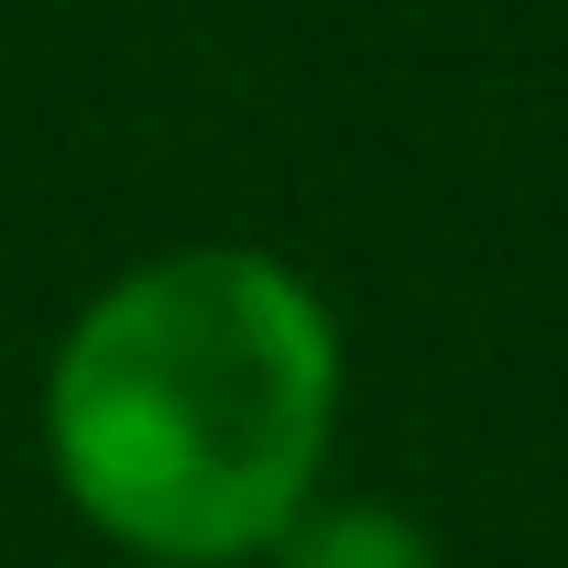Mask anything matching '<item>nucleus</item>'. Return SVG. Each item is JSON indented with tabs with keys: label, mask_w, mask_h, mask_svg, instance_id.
<instances>
[{
	"label": "nucleus",
	"mask_w": 568,
	"mask_h": 568,
	"mask_svg": "<svg viewBox=\"0 0 568 568\" xmlns=\"http://www.w3.org/2000/svg\"><path fill=\"white\" fill-rule=\"evenodd\" d=\"M252 568H448V558H437V536L394 493H339L328 481Z\"/></svg>",
	"instance_id": "nucleus-2"
},
{
	"label": "nucleus",
	"mask_w": 568,
	"mask_h": 568,
	"mask_svg": "<svg viewBox=\"0 0 568 568\" xmlns=\"http://www.w3.org/2000/svg\"><path fill=\"white\" fill-rule=\"evenodd\" d=\"M110 568H142V558H110Z\"/></svg>",
	"instance_id": "nucleus-3"
},
{
	"label": "nucleus",
	"mask_w": 568,
	"mask_h": 568,
	"mask_svg": "<svg viewBox=\"0 0 568 568\" xmlns=\"http://www.w3.org/2000/svg\"><path fill=\"white\" fill-rule=\"evenodd\" d=\"M351 328L274 241H164L44 351L33 437L77 525L142 568H252L339 470Z\"/></svg>",
	"instance_id": "nucleus-1"
}]
</instances>
